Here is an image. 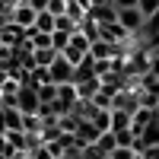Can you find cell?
I'll use <instances>...</instances> for the list:
<instances>
[{"instance_id":"4","label":"cell","mask_w":159,"mask_h":159,"mask_svg":"<svg viewBox=\"0 0 159 159\" xmlns=\"http://www.w3.org/2000/svg\"><path fill=\"white\" fill-rule=\"evenodd\" d=\"M137 108H140V105H137V89H121V92H115V99H111V111L134 115Z\"/></svg>"},{"instance_id":"15","label":"cell","mask_w":159,"mask_h":159,"mask_svg":"<svg viewBox=\"0 0 159 159\" xmlns=\"http://www.w3.org/2000/svg\"><path fill=\"white\" fill-rule=\"evenodd\" d=\"M137 89H140V92H150V96H159V76L143 73V76L137 80Z\"/></svg>"},{"instance_id":"1","label":"cell","mask_w":159,"mask_h":159,"mask_svg":"<svg viewBox=\"0 0 159 159\" xmlns=\"http://www.w3.org/2000/svg\"><path fill=\"white\" fill-rule=\"evenodd\" d=\"M73 70H76L73 64H67V61L57 54L54 64L48 67V76H51V83H54V86H64V83H73Z\"/></svg>"},{"instance_id":"13","label":"cell","mask_w":159,"mask_h":159,"mask_svg":"<svg viewBox=\"0 0 159 159\" xmlns=\"http://www.w3.org/2000/svg\"><path fill=\"white\" fill-rule=\"evenodd\" d=\"M137 137H140V143H143V150H147V147H159V124H156V121L147 124Z\"/></svg>"},{"instance_id":"14","label":"cell","mask_w":159,"mask_h":159,"mask_svg":"<svg viewBox=\"0 0 159 159\" xmlns=\"http://www.w3.org/2000/svg\"><path fill=\"white\" fill-rule=\"evenodd\" d=\"M54 57H57V51L54 48H42V51H32V61H35V67H51L54 64Z\"/></svg>"},{"instance_id":"22","label":"cell","mask_w":159,"mask_h":159,"mask_svg":"<svg viewBox=\"0 0 159 159\" xmlns=\"http://www.w3.org/2000/svg\"><path fill=\"white\" fill-rule=\"evenodd\" d=\"M134 140H137L134 130H118V134H115V143H118V147H124V150L134 147Z\"/></svg>"},{"instance_id":"8","label":"cell","mask_w":159,"mask_h":159,"mask_svg":"<svg viewBox=\"0 0 159 159\" xmlns=\"http://www.w3.org/2000/svg\"><path fill=\"white\" fill-rule=\"evenodd\" d=\"M115 54H118V45H108V42H102V38L89 45V57L92 61H111Z\"/></svg>"},{"instance_id":"18","label":"cell","mask_w":159,"mask_h":159,"mask_svg":"<svg viewBox=\"0 0 159 159\" xmlns=\"http://www.w3.org/2000/svg\"><path fill=\"white\" fill-rule=\"evenodd\" d=\"M35 96H38V102H42V105H51V102L57 99V86H54V83H45V86L35 89Z\"/></svg>"},{"instance_id":"2","label":"cell","mask_w":159,"mask_h":159,"mask_svg":"<svg viewBox=\"0 0 159 159\" xmlns=\"http://www.w3.org/2000/svg\"><path fill=\"white\" fill-rule=\"evenodd\" d=\"M38 96H35V89L32 86H19V92H16V111L19 115H38Z\"/></svg>"},{"instance_id":"30","label":"cell","mask_w":159,"mask_h":159,"mask_svg":"<svg viewBox=\"0 0 159 159\" xmlns=\"http://www.w3.org/2000/svg\"><path fill=\"white\" fill-rule=\"evenodd\" d=\"M99 3H108V0H92V7H99Z\"/></svg>"},{"instance_id":"16","label":"cell","mask_w":159,"mask_h":159,"mask_svg":"<svg viewBox=\"0 0 159 159\" xmlns=\"http://www.w3.org/2000/svg\"><path fill=\"white\" fill-rule=\"evenodd\" d=\"M80 32H83V38L92 45V42H99V25L92 22L89 16H83V22H80Z\"/></svg>"},{"instance_id":"5","label":"cell","mask_w":159,"mask_h":159,"mask_svg":"<svg viewBox=\"0 0 159 159\" xmlns=\"http://www.w3.org/2000/svg\"><path fill=\"white\" fill-rule=\"evenodd\" d=\"M118 25H124L130 35H140V32H143V16L137 13V7H130V10H118Z\"/></svg>"},{"instance_id":"12","label":"cell","mask_w":159,"mask_h":159,"mask_svg":"<svg viewBox=\"0 0 159 159\" xmlns=\"http://www.w3.org/2000/svg\"><path fill=\"white\" fill-rule=\"evenodd\" d=\"M32 29H35V32H45V35H51V32H54V16H51L48 10L35 13V22H32Z\"/></svg>"},{"instance_id":"25","label":"cell","mask_w":159,"mask_h":159,"mask_svg":"<svg viewBox=\"0 0 159 159\" xmlns=\"http://www.w3.org/2000/svg\"><path fill=\"white\" fill-rule=\"evenodd\" d=\"M64 10H67V0H48V13L51 16H64Z\"/></svg>"},{"instance_id":"19","label":"cell","mask_w":159,"mask_h":159,"mask_svg":"<svg viewBox=\"0 0 159 159\" xmlns=\"http://www.w3.org/2000/svg\"><path fill=\"white\" fill-rule=\"evenodd\" d=\"M80 29V22H73L70 16H54V32H67V35H73Z\"/></svg>"},{"instance_id":"7","label":"cell","mask_w":159,"mask_h":159,"mask_svg":"<svg viewBox=\"0 0 159 159\" xmlns=\"http://www.w3.org/2000/svg\"><path fill=\"white\" fill-rule=\"evenodd\" d=\"M86 16L96 22V25H108V22H115V19H118V10H115L111 3H99V7H92Z\"/></svg>"},{"instance_id":"6","label":"cell","mask_w":159,"mask_h":159,"mask_svg":"<svg viewBox=\"0 0 159 159\" xmlns=\"http://www.w3.org/2000/svg\"><path fill=\"white\" fill-rule=\"evenodd\" d=\"M10 22H16L19 29H32V22H35V10L22 0L19 7H13V10H10Z\"/></svg>"},{"instance_id":"11","label":"cell","mask_w":159,"mask_h":159,"mask_svg":"<svg viewBox=\"0 0 159 159\" xmlns=\"http://www.w3.org/2000/svg\"><path fill=\"white\" fill-rule=\"evenodd\" d=\"M108 130H111V134H118V130H130V115L108 111Z\"/></svg>"},{"instance_id":"17","label":"cell","mask_w":159,"mask_h":159,"mask_svg":"<svg viewBox=\"0 0 159 159\" xmlns=\"http://www.w3.org/2000/svg\"><path fill=\"white\" fill-rule=\"evenodd\" d=\"M92 147H96L99 153H105V156H108L115 147H118V143H115V134H111V130H105V134H99V140L96 143H92Z\"/></svg>"},{"instance_id":"29","label":"cell","mask_w":159,"mask_h":159,"mask_svg":"<svg viewBox=\"0 0 159 159\" xmlns=\"http://www.w3.org/2000/svg\"><path fill=\"white\" fill-rule=\"evenodd\" d=\"M19 3H22V0H3V7H7V10H13V7H19Z\"/></svg>"},{"instance_id":"26","label":"cell","mask_w":159,"mask_h":159,"mask_svg":"<svg viewBox=\"0 0 159 159\" xmlns=\"http://www.w3.org/2000/svg\"><path fill=\"white\" fill-rule=\"evenodd\" d=\"M134 156H137L134 150H124V147H115V150L108 153V159H134Z\"/></svg>"},{"instance_id":"9","label":"cell","mask_w":159,"mask_h":159,"mask_svg":"<svg viewBox=\"0 0 159 159\" xmlns=\"http://www.w3.org/2000/svg\"><path fill=\"white\" fill-rule=\"evenodd\" d=\"M156 121V111H150V108H137L134 115H130V130H134V134H140L143 127L147 124H153Z\"/></svg>"},{"instance_id":"31","label":"cell","mask_w":159,"mask_h":159,"mask_svg":"<svg viewBox=\"0 0 159 159\" xmlns=\"http://www.w3.org/2000/svg\"><path fill=\"white\" fill-rule=\"evenodd\" d=\"M153 54H159V45H156V48H153Z\"/></svg>"},{"instance_id":"20","label":"cell","mask_w":159,"mask_h":159,"mask_svg":"<svg viewBox=\"0 0 159 159\" xmlns=\"http://www.w3.org/2000/svg\"><path fill=\"white\" fill-rule=\"evenodd\" d=\"M108 111H111V108H96V111H92V118H89V121L96 124V130H102V134L108 130Z\"/></svg>"},{"instance_id":"24","label":"cell","mask_w":159,"mask_h":159,"mask_svg":"<svg viewBox=\"0 0 159 159\" xmlns=\"http://www.w3.org/2000/svg\"><path fill=\"white\" fill-rule=\"evenodd\" d=\"M70 48H76V51H83V54H89V42L83 38V32H80V29L70 35Z\"/></svg>"},{"instance_id":"27","label":"cell","mask_w":159,"mask_h":159,"mask_svg":"<svg viewBox=\"0 0 159 159\" xmlns=\"http://www.w3.org/2000/svg\"><path fill=\"white\" fill-rule=\"evenodd\" d=\"M108 3L115 10H130V7H137V0H108Z\"/></svg>"},{"instance_id":"3","label":"cell","mask_w":159,"mask_h":159,"mask_svg":"<svg viewBox=\"0 0 159 159\" xmlns=\"http://www.w3.org/2000/svg\"><path fill=\"white\" fill-rule=\"evenodd\" d=\"M99 38L102 42H108V45H124V42H130V35L124 25H118V19L115 22H108V25H99Z\"/></svg>"},{"instance_id":"21","label":"cell","mask_w":159,"mask_h":159,"mask_svg":"<svg viewBox=\"0 0 159 159\" xmlns=\"http://www.w3.org/2000/svg\"><path fill=\"white\" fill-rule=\"evenodd\" d=\"M156 10H159V0H137V13H140L143 19H150Z\"/></svg>"},{"instance_id":"23","label":"cell","mask_w":159,"mask_h":159,"mask_svg":"<svg viewBox=\"0 0 159 159\" xmlns=\"http://www.w3.org/2000/svg\"><path fill=\"white\" fill-rule=\"evenodd\" d=\"M67 45H70V35H67V32H51V48H54L57 54H61Z\"/></svg>"},{"instance_id":"32","label":"cell","mask_w":159,"mask_h":159,"mask_svg":"<svg viewBox=\"0 0 159 159\" xmlns=\"http://www.w3.org/2000/svg\"><path fill=\"white\" fill-rule=\"evenodd\" d=\"M156 124H159V118H156Z\"/></svg>"},{"instance_id":"10","label":"cell","mask_w":159,"mask_h":159,"mask_svg":"<svg viewBox=\"0 0 159 159\" xmlns=\"http://www.w3.org/2000/svg\"><path fill=\"white\" fill-rule=\"evenodd\" d=\"M99 76L96 80H83V83H73V89H76V96H80V102H92V96L99 92Z\"/></svg>"},{"instance_id":"28","label":"cell","mask_w":159,"mask_h":159,"mask_svg":"<svg viewBox=\"0 0 159 159\" xmlns=\"http://www.w3.org/2000/svg\"><path fill=\"white\" fill-rule=\"evenodd\" d=\"M140 159H159V147H147L140 153Z\"/></svg>"}]
</instances>
